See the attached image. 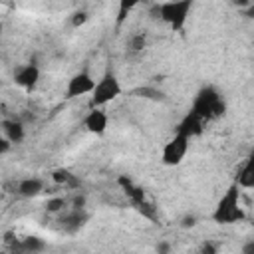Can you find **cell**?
Segmentation results:
<instances>
[{"mask_svg":"<svg viewBox=\"0 0 254 254\" xmlns=\"http://www.w3.org/2000/svg\"><path fill=\"white\" fill-rule=\"evenodd\" d=\"M240 187L236 183H232L224 194L218 198L214 210H212V220L216 224H236V222H244L246 220V212L240 204Z\"/></svg>","mask_w":254,"mask_h":254,"instance_id":"cell-1","label":"cell"},{"mask_svg":"<svg viewBox=\"0 0 254 254\" xmlns=\"http://www.w3.org/2000/svg\"><path fill=\"white\" fill-rule=\"evenodd\" d=\"M190 111H194L204 121L218 119L226 111V101L214 85H204L196 91V95L192 99V105H190Z\"/></svg>","mask_w":254,"mask_h":254,"instance_id":"cell-2","label":"cell"},{"mask_svg":"<svg viewBox=\"0 0 254 254\" xmlns=\"http://www.w3.org/2000/svg\"><path fill=\"white\" fill-rule=\"evenodd\" d=\"M117 185L121 187V190H123V194L131 200V204H133V208L143 216V218H147V220H151V222H157V206H155V202L147 196V192L143 190V187H139L135 181H131L127 175H121V177H117Z\"/></svg>","mask_w":254,"mask_h":254,"instance_id":"cell-3","label":"cell"},{"mask_svg":"<svg viewBox=\"0 0 254 254\" xmlns=\"http://www.w3.org/2000/svg\"><path fill=\"white\" fill-rule=\"evenodd\" d=\"M192 10L190 0H177V2H161L151 8L153 18H161L165 24H169L175 32H181L189 20V14Z\"/></svg>","mask_w":254,"mask_h":254,"instance_id":"cell-4","label":"cell"},{"mask_svg":"<svg viewBox=\"0 0 254 254\" xmlns=\"http://www.w3.org/2000/svg\"><path fill=\"white\" fill-rule=\"evenodd\" d=\"M121 91H123V87H121L119 77H117L115 73L107 71V73H103V75L97 79L95 89H93V93L89 95V107H91V109H101L103 105L115 101V99L121 95Z\"/></svg>","mask_w":254,"mask_h":254,"instance_id":"cell-5","label":"cell"},{"mask_svg":"<svg viewBox=\"0 0 254 254\" xmlns=\"http://www.w3.org/2000/svg\"><path fill=\"white\" fill-rule=\"evenodd\" d=\"M189 141H190L189 137H185V135H181V133L175 131V135L165 143V147H163V151H161V161H163V165H167V167H177V165H181L183 159H185L187 153H189V145H190Z\"/></svg>","mask_w":254,"mask_h":254,"instance_id":"cell-6","label":"cell"},{"mask_svg":"<svg viewBox=\"0 0 254 254\" xmlns=\"http://www.w3.org/2000/svg\"><path fill=\"white\" fill-rule=\"evenodd\" d=\"M95 79L91 77L89 71H77L67 79L65 85V97L73 99V97H81V95H91L95 89Z\"/></svg>","mask_w":254,"mask_h":254,"instance_id":"cell-7","label":"cell"},{"mask_svg":"<svg viewBox=\"0 0 254 254\" xmlns=\"http://www.w3.org/2000/svg\"><path fill=\"white\" fill-rule=\"evenodd\" d=\"M40 75H42L40 65H38L36 62H28V64L20 65V67L14 71V81H16V85H20V87H24V89L30 91V89H34V87L38 85Z\"/></svg>","mask_w":254,"mask_h":254,"instance_id":"cell-8","label":"cell"},{"mask_svg":"<svg viewBox=\"0 0 254 254\" xmlns=\"http://www.w3.org/2000/svg\"><path fill=\"white\" fill-rule=\"evenodd\" d=\"M87 220H89V214H87L85 210H73V208L62 212L60 218H58L60 228H62L64 232H67V234L79 232V230L87 224Z\"/></svg>","mask_w":254,"mask_h":254,"instance_id":"cell-9","label":"cell"},{"mask_svg":"<svg viewBox=\"0 0 254 254\" xmlns=\"http://www.w3.org/2000/svg\"><path fill=\"white\" fill-rule=\"evenodd\" d=\"M204 123H206V121H204L202 117H198L194 111L189 109V113L179 121V125H177V133H181V135L192 139V137H196V135L202 133Z\"/></svg>","mask_w":254,"mask_h":254,"instance_id":"cell-10","label":"cell"},{"mask_svg":"<svg viewBox=\"0 0 254 254\" xmlns=\"http://www.w3.org/2000/svg\"><path fill=\"white\" fill-rule=\"evenodd\" d=\"M83 127L91 135H103L109 127V117L103 109H89V113L83 117Z\"/></svg>","mask_w":254,"mask_h":254,"instance_id":"cell-11","label":"cell"},{"mask_svg":"<svg viewBox=\"0 0 254 254\" xmlns=\"http://www.w3.org/2000/svg\"><path fill=\"white\" fill-rule=\"evenodd\" d=\"M16 194L22 196V198H34L38 194H42L44 190V181L40 177H26V179H20L14 187Z\"/></svg>","mask_w":254,"mask_h":254,"instance_id":"cell-12","label":"cell"},{"mask_svg":"<svg viewBox=\"0 0 254 254\" xmlns=\"http://www.w3.org/2000/svg\"><path fill=\"white\" fill-rule=\"evenodd\" d=\"M52 181L56 185L64 187V189H69V190H79L81 189V179L75 173H71L69 169H65V167L54 169L52 171Z\"/></svg>","mask_w":254,"mask_h":254,"instance_id":"cell-13","label":"cell"},{"mask_svg":"<svg viewBox=\"0 0 254 254\" xmlns=\"http://www.w3.org/2000/svg\"><path fill=\"white\" fill-rule=\"evenodd\" d=\"M0 127H2L4 139H8L12 145L22 143L26 137V129H24V123L20 119H2Z\"/></svg>","mask_w":254,"mask_h":254,"instance_id":"cell-14","label":"cell"},{"mask_svg":"<svg viewBox=\"0 0 254 254\" xmlns=\"http://www.w3.org/2000/svg\"><path fill=\"white\" fill-rule=\"evenodd\" d=\"M234 183H236L240 189H254V151L248 155V159H246V163L242 165V169L238 171Z\"/></svg>","mask_w":254,"mask_h":254,"instance_id":"cell-15","label":"cell"},{"mask_svg":"<svg viewBox=\"0 0 254 254\" xmlns=\"http://www.w3.org/2000/svg\"><path fill=\"white\" fill-rule=\"evenodd\" d=\"M18 252L22 254H40L46 250V242L40 236H24L18 244H16Z\"/></svg>","mask_w":254,"mask_h":254,"instance_id":"cell-16","label":"cell"},{"mask_svg":"<svg viewBox=\"0 0 254 254\" xmlns=\"http://www.w3.org/2000/svg\"><path fill=\"white\" fill-rule=\"evenodd\" d=\"M133 95L143 97V99H151V101H165V99H167V97H165V93H163L161 89L153 87V85H143V87H137V89L133 91Z\"/></svg>","mask_w":254,"mask_h":254,"instance_id":"cell-17","label":"cell"},{"mask_svg":"<svg viewBox=\"0 0 254 254\" xmlns=\"http://www.w3.org/2000/svg\"><path fill=\"white\" fill-rule=\"evenodd\" d=\"M67 204H69L67 198H64V196H52V198L46 200L44 208H46V212H50V214H62V212H65V206H67Z\"/></svg>","mask_w":254,"mask_h":254,"instance_id":"cell-18","label":"cell"},{"mask_svg":"<svg viewBox=\"0 0 254 254\" xmlns=\"http://www.w3.org/2000/svg\"><path fill=\"white\" fill-rule=\"evenodd\" d=\"M127 46H129L131 52H143V50L147 48V34H145V32H135V34H131Z\"/></svg>","mask_w":254,"mask_h":254,"instance_id":"cell-19","label":"cell"},{"mask_svg":"<svg viewBox=\"0 0 254 254\" xmlns=\"http://www.w3.org/2000/svg\"><path fill=\"white\" fill-rule=\"evenodd\" d=\"M85 204H87V196L83 192H75L69 200V208L73 210H85Z\"/></svg>","mask_w":254,"mask_h":254,"instance_id":"cell-20","label":"cell"},{"mask_svg":"<svg viewBox=\"0 0 254 254\" xmlns=\"http://www.w3.org/2000/svg\"><path fill=\"white\" fill-rule=\"evenodd\" d=\"M133 6H135L133 2H121V4H119V12H117V20H115L117 26H121V24L125 22V18H127V14H129V10H131Z\"/></svg>","mask_w":254,"mask_h":254,"instance_id":"cell-21","label":"cell"},{"mask_svg":"<svg viewBox=\"0 0 254 254\" xmlns=\"http://www.w3.org/2000/svg\"><path fill=\"white\" fill-rule=\"evenodd\" d=\"M196 254H218V244L212 240H204Z\"/></svg>","mask_w":254,"mask_h":254,"instance_id":"cell-22","label":"cell"},{"mask_svg":"<svg viewBox=\"0 0 254 254\" xmlns=\"http://www.w3.org/2000/svg\"><path fill=\"white\" fill-rule=\"evenodd\" d=\"M87 18H89L87 12H85V10H79V12H75V14L71 16V26H73V28H79V26H83V24L87 22Z\"/></svg>","mask_w":254,"mask_h":254,"instance_id":"cell-23","label":"cell"},{"mask_svg":"<svg viewBox=\"0 0 254 254\" xmlns=\"http://www.w3.org/2000/svg\"><path fill=\"white\" fill-rule=\"evenodd\" d=\"M181 226L183 228H194L196 226V216L194 214H185L181 218Z\"/></svg>","mask_w":254,"mask_h":254,"instance_id":"cell-24","label":"cell"},{"mask_svg":"<svg viewBox=\"0 0 254 254\" xmlns=\"http://www.w3.org/2000/svg\"><path fill=\"white\" fill-rule=\"evenodd\" d=\"M155 252H157V254H171V242L159 240L157 246H155Z\"/></svg>","mask_w":254,"mask_h":254,"instance_id":"cell-25","label":"cell"},{"mask_svg":"<svg viewBox=\"0 0 254 254\" xmlns=\"http://www.w3.org/2000/svg\"><path fill=\"white\" fill-rule=\"evenodd\" d=\"M240 254H254V238H252V240H248V242H244V246H242Z\"/></svg>","mask_w":254,"mask_h":254,"instance_id":"cell-26","label":"cell"},{"mask_svg":"<svg viewBox=\"0 0 254 254\" xmlns=\"http://www.w3.org/2000/svg\"><path fill=\"white\" fill-rule=\"evenodd\" d=\"M0 143H2V147H0V153H2V155H6V153H8V149H10V145H12V143H10V141H8V139H2V141H0Z\"/></svg>","mask_w":254,"mask_h":254,"instance_id":"cell-27","label":"cell"},{"mask_svg":"<svg viewBox=\"0 0 254 254\" xmlns=\"http://www.w3.org/2000/svg\"><path fill=\"white\" fill-rule=\"evenodd\" d=\"M244 16H246V18H254V2H250V4L246 6V10H244Z\"/></svg>","mask_w":254,"mask_h":254,"instance_id":"cell-28","label":"cell"},{"mask_svg":"<svg viewBox=\"0 0 254 254\" xmlns=\"http://www.w3.org/2000/svg\"><path fill=\"white\" fill-rule=\"evenodd\" d=\"M14 254H22V252H14Z\"/></svg>","mask_w":254,"mask_h":254,"instance_id":"cell-29","label":"cell"}]
</instances>
